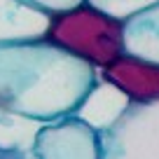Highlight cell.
I'll use <instances>...</instances> for the list:
<instances>
[{
	"mask_svg": "<svg viewBox=\"0 0 159 159\" xmlns=\"http://www.w3.org/2000/svg\"><path fill=\"white\" fill-rule=\"evenodd\" d=\"M21 2L47 16H59V14H66V12L84 5V0H21Z\"/></svg>",
	"mask_w": 159,
	"mask_h": 159,
	"instance_id": "30bf717a",
	"label": "cell"
},
{
	"mask_svg": "<svg viewBox=\"0 0 159 159\" xmlns=\"http://www.w3.org/2000/svg\"><path fill=\"white\" fill-rule=\"evenodd\" d=\"M124 54L159 66V2L122 24Z\"/></svg>",
	"mask_w": 159,
	"mask_h": 159,
	"instance_id": "ba28073f",
	"label": "cell"
},
{
	"mask_svg": "<svg viewBox=\"0 0 159 159\" xmlns=\"http://www.w3.org/2000/svg\"><path fill=\"white\" fill-rule=\"evenodd\" d=\"M131 108V101L126 98L115 84L105 82L98 75V80L94 82L87 96L80 101V105L75 108L73 117L82 124H87L96 134H105L110 131L119 119L126 115V110Z\"/></svg>",
	"mask_w": 159,
	"mask_h": 159,
	"instance_id": "8992f818",
	"label": "cell"
},
{
	"mask_svg": "<svg viewBox=\"0 0 159 159\" xmlns=\"http://www.w3.org/2000/svg\"><path fill=\"white\" fill-rule=\"evenodd\" d=\"M98 70L47 40L0 45V124H49L73 117Z\"/></svg>",
	"mask_w": 159,
	"mask_h": 159,
	"instance_id": "6da1fadb",
	"label": "cell"
},
{
	"mask_svg": "<svg viewBox=\"0 0 159 159\" xmlns=\"http://www.w3.org/2000/svg\"><path fill=\"white\" fill-rule=\"evenodd\" d=\"M101 159H159V101L131 105L112 129L101 134Z\"/></svg>",
	"mask_w": 159,
	"mask_h": 159,
	"instance_id": "3957f363",
	"label": "cell"
},
{
	"mask_svg": "<svg viewBox=\"0 0 159 159\" xmlns=\"http://www.w3.org/2000/svg\"><path fill=\"white\" fill-rule=\"evenodd\" d=\"M33 159H101V136L75 117L42 124L33 136Z\"/></svg>",
	"mask_w": 159,
	"mask_h": 159,
	"instance_id": "277c9868",
	"label": "cell"
},
{
	"mask_svg": "<svg viewBox=\"0 0 159 159\" xmlns=\"http://www.w3.org/2000/svg\"><path fill=\"white\" fill-rule=\"evenodd\" d=\"M157 2L159 0H84V5H89L91 10L101 12L115 21H122V24L138 12L157 5Z\"/></svg>",
	"mask_w": 159,
	"mask_h": 159,
	"instance_id": "9c48e42d",
	"label": "cell"
},
{
	"mask_svg": "<svg viewBox=\"0 0 159 159\" xmlns=\"http://www.w3.org/2000/svg\"><path fill=\"white\" fill-rule=\"evenodd\" d=\"M98 75L115 84L131 105H145L159 101V66L150 61L136 59V56L122 54L108 68L98 70Z\"/></svg>",
	"mask_w": 159,
	"mask_h": 159,
	"instance_id": "5b68a950",
	"label": "cell"
},
{
	"mask_svg": "<svg viewBox=\"0 0 159 159\" xmlns=\"http://www.w3.org/2000/svg\"><path fill=\"white\" fill-rule=\"evenodd\" d=\"M52 16L24 5L21 0H0V45L45 40Z\"/></svg>",
	"mask_w": 159,
	"mask_h": 159,
	"instance_id": "52a82bcc",
	"label": "cell"
},
{
	"mask_svg": "<svg viewBox=\"0 0 159 159\" xmlns=\"http://www.w3.org/2000/svg\"><path fill=\"white\" fill-rule=\"evenodd\" d=\"M45 40L96 70L108 68L124 54L122 21L110 19L89 5L52 16Z\"/></svg>",
	"mask_w": 159,
	"mask_h": 159,
	"instance_id": "7a4b0ae2",
	"label": "cell"
}]
</instances>
